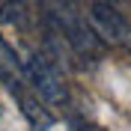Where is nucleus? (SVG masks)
Instances as JSON below:
<instances>
[{
    "label": "nucleus",
    "mask_w": 131,
    "mask_h": 131,
    "mask_svg": "<svg viewBox=\"0 0 131 131\" xmlns=\"http://www.w3.org/2000/svg\"><path fill=\"white\" fill-rule=\"evenodd\" d=\"M39 18L45 30H54L74 51L81 63H98L107 45L90 27V18L74 6V0H39Z\"/></svg>",
    "instance_id": "f257e3e1"
},
{
    "label": "nucleus",
    "mask_w": 131,
    "mask_h": 131,
    "mask_svg": "<svg viewBox=\"0 0 131 131\" xmlns=\"http://www.w3.org/2000/svg\"><path fill=\"white\" fill-rule=\"evenodd\" d=\"M24 72H27V81L39 98L51 107H72V95H69V86H66V78L60 72V66L45 54V51H30L24 60Z\"/></svg>",
    "instance_id": "f03ea898"
},
{
    "label": "nucleus",
    "mask_w": 131,
    "mask_h": 131,
    "mask_svg": "<svg viewBox=\"0 0 131 131\" xmlns=\"http://www.w3.org/2000/svg\"><path fill=\"white\" fill-rule=\"evenodd\" d=\"M90 27L95 30V36L104 45L110 48H122L131 54V21L113 6V3H107V0H92L90 3Z\"/></svg>",
    "instance_id": "7ed1b4c3"
},
{
    "label": "nucleus",
    "mask_w": 131,
    "mask_h": 131,
    "mask_svg": "<svg viewBox=\"0 0 131 131\" xmlns=\"http://www.w3.org/2000/svg\"><path fill=\"white\" fill-rule=\"evenodd\" d=\"M0 81L6 83V90L12 92V95H18L21 90H27V86H30L21 57L15 54V48H12L3 36H0Z\"/></svg>",
    "instance_id": "20e7f679"
},
{
    "label": "nucleus",
    "mask_w": 131,
    "mask_h": 131,
    "mask_svg": "<svg viewBox=\"0 0 131 131\" xmlns=\"http://www.w3.org/2000/svg\"><path fill=\"white\" fill-rule=\"evenodd\" d=\"M15 98H18V104H21V113H24L27 122L33 125V131H48L51 125H54V113L42 104V98H39L36 90L33 92L30 90H21Z\"/></svg>",
    "instance_id": "39448f33"
},
{
    "label": "nucleus",
    "mask_w": 131,
    "mask_h": 131,
    "mask_svg": "<svg viewBox=\"0 0 131 131\" xmlns=\"http://www.w3.org/2000/svg\"><path fill=\"white\" fill-rule=\"evenodd\" d=\"M30 18H33L30 0H0V21H3V24H12V27L27 30V27H30Z\"/></svg>",
    "instance_id": "423d86ee"
}]
</instances>
